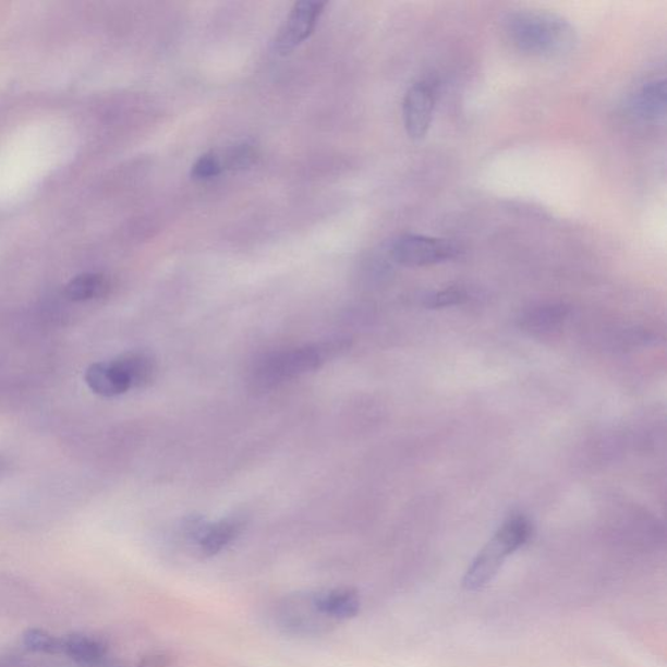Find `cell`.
<instances>
[{
    "label": "cell",
    "mask_w": 667,
    "mask_h": 667,
    "mask_svg": "<svg viewBox=\"0 0 667 667\" xmlns=\"http://www.w3.org/2000/svg\"><path fill=\"white\" fill-rule=\"evenodd\" d=\"M504 31L513 48L531 57H563L575 48L578 41L570 22L548 11L510 12L505 19Z\"/></svg>",
    "instance_id": "1"
},
{
    "label": "cell",
    "mask_w": 667,
    "mask_h": 667,
    "mask_svg": "<svg viewBox=\"0 0 667 667\" xmlns=\"http://www.w3.org/2000/svg\"><path fill=\"white\" fill-rule=\"evenodd\" d=\"M532 532V524L524 516L507 519L490 542L472 560L469 570L464 573L463 589L470 592L485 589L498 575L505 560L530 542Z\"/></svg>",
    "instance_id": "2"
},
{
    "label": "cell",
    "mask_w": 667,
    "mask_h": 667,
    "mask_svg": "<svg viewBox=\"0 0 667 667\" xmlns=\"http://www.w3.org/2000/svg\"><path fill=\"white\" fill-rule=\"evenodd\" d=\"M340 349H345L343 342H330L316 345H305L278 353L264 363L259 369L263 383H279L287 378L304 375L319 368L330 356L336 355Z\"/></svg>",
    "instance_id": "3"
},
{
    "label": "cell",
    "mask_w": 667,
    "mask_h": 667,
    "mask_svg": "<svg viewBox=\"0 0 667 667\" xmlns=\"http://www.w3.org/2000/svg\"><path fill=\"white\" fill-rule=\"evenodd\" d=\"M460 246L451 240L437 239L416 233L399 237L391 245L393 262L405 268H424L450 262L460 255Z\"/></svg>",
    "instance_id": "4"
},
{
    "label": "cell",
    "mask_w": 667,
    "mask_h": 667,
    "mask_svg": "<svg viewBox=\"0 0 667 667\" xmlns=\"http://www.w3.org/2000/svg\"><path fill=\"white\" fill-rule=\"evenodd\" d=\"M437 85L430 78L420 80L407 90L403 101V122L412 140L428 135L436 108Z\"/></svg>",
    "instance_id": "5"
},
{
    "label": "cell",
    "mask_w": 667,
    "mask_h": 667,
    "mask_svg": "<svg viewBox=\"0 0 667 667\" xmlns=\"http://www.w3.org/2000/svg\"><path fill=\"white\" fill-rule=\"evenodd\" d=\"M325 3L298 2L293 5L289 17L282 28L277 33L272 49L279 56L290 54L299 45L312 36L315 32L319 17H322Z\"/></svg>",
    "instance_id": "6"
},
{
    "label": "cell",
    "mask_w": 667,
    "mask_h": 667,
    "mask_svg": "<svg viewBox=\"0 0 667 667\" xmlns=\"http://www.w3.org/2000/svg\"><path fill=\"white\" fill-rule=\"evenodd\" d=\"M62 653L82 667H126L102 642L80 633L62 638Z\"/></svg>",
    "instance_id": "7"
},
{
    "label": "cell",
    "mask_w": 667,
    "mask_h": 667,
    "mask_svg": "<svg viewBox=\"0 0 667 667\" xmlns=\"http://www.w3.org/2000/svg\"><path fill=\"white\" fill-rule=\"evenodd\" d=\"M312 602L317 611L331 622L355 618L362 609L359 593L344 586L317 592L312 595Z\"/></svg>",
    "instance_id": "8"
},
{
    "label": "cell",
    "mask_w": 667,
    "mask_h": 667,
    "mask_svg": "<svg viewBox=\"0 0 667 667\" xmlns=\"http://www.w3.org/2000/svg\"><path fill=\"white\" fill-rule=\"evenodd\" d=\"M245 520L242 517H227L217 523H206L196 544L199 555L215 557L242 535Z\"/></svg>",
    "instance_id": "9"
},
{
    "label": "cell",
    "mask_w": 667,
    "mask_h": 667,
    "mask_svg": "<svg viewBox=\"0 0 667 667\" xmlns=\"http://www.w3.org/2000/svg\"><path fill=\"white\" fill-rule=\"evenodd\" d=\"M85 381L92 391L105 398L122 396V393L131 390L129 379H126L116 359L109 363L92 364L86 369Z\"/></svg>",
    "instance_id": "10"
},
{
    "label": "cell",
    "mask_w": 667,
    "mask_h": 667,
    "mask_svg": "<svg viewBox=\"0 0 667 667\" xmlns=\"http://www.w3.org/2000/svg\"><path fill=\"white\" fill-rule=\"evenodd\" d=\"M569 306L565 304H543L525 311L519 318L522 330L533 336H545L562 328L569 317Z\"/></svg>",
    "instance_id": "11"
},
{
    "label": "cell",
    "mask_w": 667,
    "mask_h": 667,
    "mask_svg": "<svg viewBox=\"0 0 667 667\" xmlns=\"http://www.w3.org/2000/svg\"><path fill=\"white\" fill-rule=\"evenodd\" d=\"M129 379L131 390L148 388L158 373L156 359L145 351H130L116 359Z\"/></svg>",
    "instance_id": "12"
},
{
    "label": "cell",
    "mask_w": 667,
    "mask_h": 667,
    "mask_svg": "<svg viewBox=\"0 0 667 667\" xmlns=\"http://www.w3.org/2000/svg\"><path fill=\"white\" fill-rule=\"evenodd\" d=\"M635 110L640 117L648 120H658L666 111V83L656 80L643 86L635 99Z\"/></svg>",
    "instance_id": "13"
},
{
    "label": "cell",
    "mask_w": 667,
    "mask_h": 667,
    "mask_svg": "<svg viewBox=\"0 0 667 667\" xmlns=\"http://www.w3.org/2000/svg\"><path fill=\"white\" fill-rule=\"evenodd\" d=\"M109 289L110 282L108 278L102 275L86 272V275L73 278L66 284L65 295L72 302H86V300L102 298Z\"/></svg>",
    "instance_id": "14"
},
{
    "label": "cell",
    "mask_w": 667,
    "mask_h": 667,
    "mask_svg": "<svg viewBox=\"0 0 667 667\" xmlns=\"http://www.w3.org/2000/svg\"><path fill=\"white\" fill-rule=\"evenodd\" d=\"M24 644L33 652L46 653V655H59L62 653V638L51 635L48 631L31 629L24 633Z\"/></svg>",
    "instance_id": "15"
},
{
    "label": "cell",
    "mask_w": 667,
    "mask_h": 667,
    "mask_svg": "<svg viewBox=\"0 0 667 667\" xmlns=\"http://www.w3.org/2000/svg\"><path fill=\"white\" fill-rule=\"evenodd\" d=\"M222 170V159L215 153H206L192 166L191 175L195 180H210L217 178Z\"/></svg>",
    "instance_id": "16"
},
{
    "label": "cell",
    "mask_w": 667,
    "mask_h": 667,
    "mask_svg": "<svg viewBox=\"0 0 667 667\" xmlns=\"http://www.w3.org/2000/svg\"><path fill=\"white\" fill-rule=\"evenodd\" d=\"M466 300V292L459 287H450L432 293L430 296L426 298L425 305L430 310L447 308V306H456L463 304Z\"/></svg>",
    "instance_id": "17"
},
{
    "label": "cell",
    "mask_w": 667,
    "mask_h": 667,
    "mask_svg": "<svg viewBox=\"0 0 667 667\" xmlns=\"http://www.w3.org/2000/svg\"><path fill=\"white\" fill-rule=\"evenodd\" d=\"M256 151L248 144H242L233 146V148L229 151V157H227V165H229L230 169H245V167L251 166L255 162Z\"/></svg>",
    "instance_id": "18"
},
{
    "label": "cell",
    "mask_w": 667,
    "mask_h": 667,
    "mask_svg": "<svg viewBox=\"0 0 667 667\" xmlns=\"http://www.w3.org/2000/svg\"><path fill=\"white\" fill-rule=\"evenodd\" d=\"M177 657L170 652L158 651L148 653L138 659L136 667H173L175 666Z\"/></svg>",
    "instance_id": "19"
},
{
    "label": "cell",
    "mask_w": 667,
    "mask_h": 667,
    "mask_svg": "<svg viewBox=\"0 0 667 667\" xmlns=\"http://www.w3.org/2000/svg\"><path fill=\"white\" fill-rule=\"evenodd\" d=\"M5 471V463L2 458H0V475Z\"/></svg>",
    "instance_id": "20"
}]
</instances>
